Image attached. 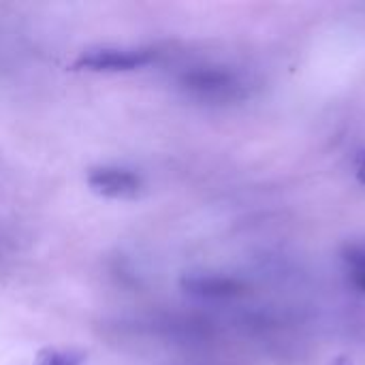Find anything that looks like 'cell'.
<instances>
[{
  "instance_id": "cell-1",
  "label": "cell",
  "mask_w": 365,
  "mask_h": 365,
  "mask_svg": "<svg viewBox=\"0 0 365 365\" xmlns=\"http://www.w3.org/2000/svg\"><path fill=\"white\" fill-rule=\"evenodd\" d=\"M180 88L205 103H231L242 101L250 92L248 79L229 66H190L180 75Z\"/></svg>"
},
{
  "instance_id": "cell-2",
  "label": "cell",
  "mask_w": 365,
  "mask_h": 365,
  "mask_svg": "<svg viewBox=\"0 0 365 365\" xmlns=\"http://www.w3.org/2000/svg\"><path fill=\"white\" fill-rule=\"evenodd\" d=\"M154 60L152 49L141 47H96L75 60V68L94 73H128L148 66Z\"/></svg>"
},
{
  "instance_id": "cell-3",
  "label": "cell",
  "mask_w": 365,
  "mask_h": 365,
  "mask_svg": "<svg viewBox=\"0 0 365 365\" xmlns=\"http://www.w3.org/2000/svg\"><path fill=\"white\" fill-rule=\"evenodd\" d=\"M86 182L92 192L105 199H133L143 188V182L135 171L124 167H111V165L90 169Z\"/></svg>"
},
{
  "instance_id": "cell-4",
  "label": "cell",
  "mask_w": 365,
  "mask_h": 365,
  "mask_svg": "<svg viewBox=\"0 0 365 365\" xmlns=\"http://www.w3.org/2000/svg\"><path fill=\"white\" fill-rule=\"evenodd\" d=\"M180 284L184 293L207 302H229L248 293V287L242 280L222 274H188Z\"/></svg>"
},
{
  "instance_id": "cell-5",
  "label": "cell",
  "mask_w": 365,
  "mask_h": 365,
  "mask_svg": "<svg viewBox=\"0 0 365 365\" xmlns=\"http://www.w3.org/2000/svg\"><path fill=\"white\" fill-rule=\"evenodd\" d=\"M344 261L353 267L355 276H359L365 282V242L351 244V246L344 250Z\"/></svg>"
}]
</instances>
